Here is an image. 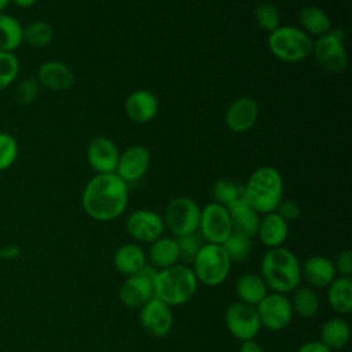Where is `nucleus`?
Returning a JSON list of instances; mask_svg holds the SVG:
<instances>
[{"label": "nucleus", "mask_w": 352, "mask_h": 352, "mask_svg": "<svg viewBox=\"0 0 352 352\" xmlns=\"http://www.w3.org/2000/svg\"><path fill=\"white\" fill-rule=\"evenodd\" d=\"M140 323L154 337H165L173 327L172 308L164 301L153 297L140 308Z\"/></svg>", "instance_id": "ddd939ff"}, {"label": "nucleus", "mask_w": 352, "mask_h": 352, "mask_svg": "<svg viewBox=\"0 0 352 352\" xmlns=\"http://www.w3.org/2000/svg\"><path fill=\"white\" fill-rule=\"evenodd\" d=\"M258 118V106L254 99L242 96L235 99L226 111V125L234 133L252 129Z\"/></svg>", "instance_id": "dca6fc26"}, {"label": "nucleus", "mask_w": 352, "mask_h": 352, "mask_svg": "<svg viewBox=\"0 0 352 352\" xmlns=\"http://www.w3.org/2000/svg\"><path fill=\"white\" fill-rule=\"evenodd\" d=\"M312 37L297 26H279L268 36V48L271 54L283 62H302L312 54Z\"/></svg>", "instance_id": "39448f33"}, {"label": "nucleus", "mask_w": 352, "mask_h": 352, "mask_svg": "<svg viewBox=\"0 0 352 352\" xmlns=\"http://www.w3.org/2000/svg\"><path fill=\"white\" fill-rule=\"evenodd\" d=\"M327 287V301L330 307L341 315H349L352 312V278L336 276Z\"/></svg>", "instance_id": "393cba45"}, {"label": "nucleus", "mask_w": 352, "mask_h": 352, "mask_svg": "<svg viewBox=\"0 0 352 352\" xmlns=\"http://www.w3.org/2000/svg\"><path fill=\"white\" fill-rule=\"evenodd\" d=\"M113 263L120 274L131 276L138 274L147 264V257L139 245L125 243L116 250Z\"/></svg>", "instance_id": "5701e85b"}, {"label": "nucleus", "mask_w": 352, "mask_h": 352, "mask_svg": "<svg viewBox=\"0 0 352 352\" xmlns=\"http://www.w3.org/2000/svg\"><path fill=\"white\" fill-rule=\"evenodd\" d=\"M11 0H0V12H4L6 8L10 6Z\"/></svg>", "instance_id": "c03bdc74"}, {"label": "nucleus", "mask_w": 352, "mask_h": 352, "mask_svg": "<svg viewBox=\"0 0 352 352\" xmlns=\"http://www.w3.org/2000/svg\"><path fill=\"white\" fill-rule=\"evenodd\" d=\"M162 219L175 236L194 234L199 228L201 208L192 198L176 197L166 205Z\"/></svg>", "instance_id": "6e6552de"}, {"label": "nucleus", "mask_w": 352, "mask_h": 352, "mask_svg": "<svg viewBox=\"0 0 352 352\" xmlns=\"http://www.w3.org/2000/svg\"><path fill=\"white\" fill-rule=\"evenodd\" d=\"M245 201L258 213L275 212L283 199V179L274 166H260L252 172L243 186Z\"/></svg>", "instance_id": "7ed1b4c3"}, {"label": "nucleus", "mask_w": 352, "mask_h": 352, "mask_svg": "<svg viewBox=\"0 0 352 352\" xmlns=\"http://www.w3.org/2000/svg\"><path fill=\"white\" fill-rule=\"evenodd\" d=\"M261 327L270 331H280L286 329L293 319V308L290 298L282 293L267 294L256 305Z\"/></svg>", "instance_id": "9b49d317"}, {"label": "nucleus", "mask_w": 352, "mask_h": 352, "mask_svg": "<svg viewBox=\"0 0 352 352\" xmlns=\"http://www.w3.org/2000/svg\"><path fill=\"white\" fill-rule=\"evenodd\" d=\"M289 235V226L276 212L265 213L260 217L257 236L267 248H279Z\"/></svg>", "instance_id": "4be33fe9"}, {"label": "nucleus", "mask_w": 352, "mask_h": 352, "mask_svg": "<svg viewBox=\"0 0 352 352\" xmlns=\"http://www.w3.org/2000/svg\"><path fill=\"white\" fill-rule=\"evenodd\" d=\"M238 352H264V351H263L261 345L257 341L246 340V341L241 342Z\"/></svg>", "instance_id": "79ce46f5"}, {"label": "nucleus", "mask_w": 352, "mask_h": 352, "mask_svg": "<svg viewBox=\"0 0 352 352\" xmlns=\"http://www.w3.org/2000/svg\"><path fill=\"white\" fill-rule=\"evenodd\" d=\"M126 232L138 242L151 243L165 231V223L161 214L150 209H138L132 212L125 223Z\"/></svg>", "instance_id": "f8f14e48"}, {"label": "nucleus", "mask_w": 352, "mask_h": 352, "mask_svg": "<svg viewBox=\"0 0 352 352\" xmlns=\"http://www.w3.org/2000/svg\"><path fill=\"white\" fill-rule=\"evenodd\" d=\"M23 43V25L11 14L0 12V51L14 52Z\"/></svg>", "instance_id": "c85d7f7f"}, {"label": "nucleus", "mask_w": 352, "mask_h": 352, "mask_svg": "<svg viewBox=\"0 0 352 352\" xmlns=\"http://www.w3.org/2000/svg\"><path fill=\"white\" fill-rule=\"evenodd\" d=\"M275 212L285 220V221H294L300 217V206L297 205V202L292 201V199H282L279 202V205L276 206Z\"/></svg>", "instance_id": "58836bf2"}, {"label": "nucleus", "mask_w": 352, "mask_h": 352, "mask_svg": "<svg viewBox=\"0 0 352 352\" xmlns=\"http://www.w3.org/2000/svg\"><path fill=\"white\" fill-rule=\"evenodd\" d=\"M120 301L128 308H142L154 297L153 282L140 274L128 276L120 287Z\"/></svg>", "instance_id": "6ab92c4d"}, {"label": "nucleus", "mask_w": 352, "mask_h": 352, "mask_svg": "<svg viewBox=\"0 0 352 352\" xmlns=\"http://www.w3.org/2000/svg\"><path fill=\"white\" fill-rule=\"evenodd\" d=\"M151 162L150 151L140 144L126 147L118 158L116 173L125 182L133 183L140 180L148 170Z\"/></svg>", "instance_id": "4468645a"}, {"label": "nucleus", "mask_w": 352, "mask_h": 352, "mask_svg": "<svg viewBox=\"0 0 352 352\" xmlns=\"http://www.w3.org/2000/svg\"><path fill=\"white\" fill-rule=\"evenodd\" d=\"M254 21L260 29L271 33L280 26V12L272 3H260L254 10Z\"/></svg>", "instance_id": "c9c22d12"}, {"label": "nucleus", "mask_w": 352, "mask_h": 352, "mask_svg": "<svg viewBox=\"0 0 352 352\" xmlns=\"http://www.w3.org/2000/svg\"><path fill=\"white\" fill-rule=\"evenodd\" d=\"M351 340V327L341 318H330L320 327V342L330 351L344 348Z\"/></svg>", "instance_id": "bb28decb"}, {"label": "nucleus", "mask_w": 352, "mask_h": 352, "mask_svg": "<svg viewBox=\"0 0 352 352\" xmlns=\"http://www.w3.org/2000/svg\"><path fill=\"white\" fill-rule=\"evenodd\" d=\"M318 65L330 73H340L348 65L345 34L341 29H331L314 41L312 54Z\"/></svg>", "instance_id": "0eeeda50"}, {"label": "nucleus", "mask_w": 352, "mask_h": 352, "mask_svg": "<svg viewBox=\"0 0 352 352\" xmlns=\"http://www.w3.org/2000/svg\"><path fill=\"white\" fill-rule=\"evenodd\" d=\"M260 275L274 293H290L301 282V265L296 254L283 246L271 248L263 256Z\"/></svg>", "instance_id": "f03ea898"}, {"label": "nucleus", "mask_w": 352, "mask_h": 352, "mask_svg": "<svg viewBox=\"0 0 352 352\" xmlns=\"http://www.w3.org/2000/svg\"><path fill=\"white\" fill-rule=\"evenodd\" d=\"M128 195V183L117 173H96L82 190L81 205L91 219L111 221L125 212Z\"/></svg>", "instance_id": "f257e3e1"}, {"label": "nucleus", "mask_w": 352, "mask_h": 352, "mask_svg": "<svg viewBox=\"0 0 352 352\" xmlns=\"http://www.w3.org/2000/svg\"><path fill=\"white\" fill-rule=\"evenodd\" d=\"M235 293L241 302L256 307L268 294V287L261 275L246 272L238 278Z\"/></svg>", "instance_id": "b1692460"}, {"label": "nucleus", "mask_w": 352, "mask_h": 352, "mask_svg": "<svg viewBox=\"0 0 352 352\" xmlns=\"http://www.w3.org/2000/svg\"><path fill=\"white\" fill-rule=\"evenodd\" d=\"M337 276L334 263L324 256H312L301 265V278L316 289L327 287Z\"/></svg>", "instance_id": "aec40b11"}, {"label": "nucleus", "mask_w": 352, "mask_h": 352, "mask_svg": "<svg viewBox=\"0 0 352 352\" xmlns=\"http://www.w3.org/2000/svg\"><path fill=\"white\" fill-rule=\"evenodd\" d=\"M40 92V84L36 77H26L21 80L14 89V100L21 106H29L36 100Z\"/></svg>", "instance_id": "4c0bfd02"}, {"label": "nucleus", "mask_w": 352, "mask_h": 352, "mask_svg": "<svg viewBox=\"0 0 352 352\" xmlns=\"http://www.w3.org/2000/svg\"><path fill=\"white\" fill-rule=\"evenodd\" d=\"M198 231L205 242L221 245L232 232L228 209L217 202L205 205L201 209Z\"/></svg>", "instance_id": "1a4fd4ad"}, {"label": "nucleus", "mask_w": 352, "mask_h": 352, "mask_svg": "<svg viewBox=\"0 0 352 352\" xmlns=\"http://www.w3.org/2000/svg\"><path fill=\"white\" fill-rule=\"evenodd\" d=\"M124 110L131 121L136 124H146L157 116L158 99L148 89H136L125 99Z\"/></svg>", "instance_id": "a211bd4d"}, {"label": "nucleus", "mask_w": 352, "mask_h": 352, "mask_svg": "<svg viewBox=\"0 0 352 352\" xmlns=\"http://www.w3.org/2000/svg\"><path fill=\"white\" fill-rule=\"evenodd\" d=\"M197 287L198 280L192 268L182 263L158 270L153 280L154 297L169 307H177L190 301Z\"/></svg>", "instance_id": "20e7f679"}, {"label": "nucleus", "mask_w": 352, "mask_h": 352, "mask_svg": "<svg viewBox=\"0 0 352 352\" xmlns=\"http://www.w3.org/2000/svg\"><path fill=\"white\" fill-rule=\"evenodd\" d=\"M333 263H334L336 272L340 274V276H351V274H352V252L349 249L341 250Z\"/></svg>", "instance_id": "ea45409f"}, {"label": "nucleus", "mask_w": 352, "mask_h": 352, "mask_svg": "<svg viewBox=\"0 0 352 352\" xmlns=\"http://www.w3.org/2000/svg\"><path fill=\"white\" fill-rule=\"evenodd\" d=\"M36 1H37V0H11V3L16 4V6L21 7V8H29V7H32Z\"/></svg>", "instance_id": "37998d69"}, {"label": "nucleus", "mask_w": 352, "mask_h": 352, "mask_svg": "<svg viewBox=\"0 0 352 352\" xmlns=\"http://www.w3.org/2000/svg\"><path fill=\"white\" fill-rule=\"evenodd\" d=\"M221 246L226 250L231 263L245 261L249 257L252 250L250 238L235 231L231 232V235L221 243Z\"/></svg>", "instance_id": "473e14b6"}, {"label": "nucleus", "mask_w": 352, "mask_h": 352, "mask_svg": "<svg viewBox=\"0 0 352 352\" xmlns=\"http://www.w3.org/2000/svg\"><path fill=\"white\" fill-rule=\"evenodd\" d=\"M19 154L16 139L8 132H0V172L10 169Z\"/></svg>", "instance_id": "e433bc0d"}, {"label": "nucleus", "mask_w": 352, "mask_h": 352, "mask_svg": "<svg viewBox=\"0 0 352 352\" xmlns=\"http://www.w3.org/2000/svg\"><path fill=\"white\" fill-rule=\"evenodd\" d=\"M54 28L45 21H33L23 26V43L33 48H44L54 40Z\"/></svg>", "instance_id": "7c9ffc66"}, {"label": "nucleus", "mask_w": 352, "mask_h": 352, "mask_svg": "<svg viewBox=\"0 0 352 352\" xmlns=\"http://www.w3.org/2000/svg\"><path fill=\"white\" fill-rule=\"evenodd\" d=\"M228 209L232 231L243 234L249 238L257 235L258 224H260V214L243 199L235 201L234 204L226 206Z\"/></svg>", "instance_id": "412c9836"}, {"label": "nucleus", "mask_w": 352, "mask_h": 352, "mask_svg": "<svg viewBox=\"0 0 352 352\" xmlns=\"http://www.w3.org/2000/svg\"><path fill=\"white\" fill-rule=\"evenodd\" d=\"M224 322L230 334L239 341L254 340L261 329L256 307L241 301L228 305L224 314Z\"/></svg>", "instance_id": "9d476101"}, {"label": "nucleus", "mask_w": 352, "mask_h": 352, "mask_svg": "<svg viewBox=\"0 0 352 352\" xmlns=\"http://www.w3.org/2000/svg\"><path fill=\"white\" fill-rule=\"evenodd\" d=\"M19 59L14 52L0 51V92L11 87L19 74Z\"/></svg>", "instance_id": "f704fd0d"}, {"label": "nucleus", "mask_w": 352, "mask_h": 352, "mask_svg": "<svg viewBox=\"0 0 352 352\" xmlns=\"http://www.w3.org/2000/svg\"><path fill=\"white\" fill-rule=\"evenodd\" d=\"M120 154L117 144L107 136L92 139L87 148L88 164L96 173H116Z\"/></svg>", "instance_id": "2eb2a0df"}, {"label": "nucleus", "mask_w": 352, "mask_h": 352, "mask_svg": "<svg viewBox=\"0 0 352 352\" xmlns=\"http://www.w3.org/2000/svg\"><path fill=\"white\" fill-rule=\"evenodd\" d=\"M148 260L155 268H168L179 263V250L175 238L160 236L150 243Z\"/></svg>", "instance_id": "a878e982"}, {"label": "nucleus", "mask_w": 352, "mask_h": 352, "mask_svg": "<svg viewBox=\"0 0 352 352\" xmlns=\"http://www.w3.org/2000/svg\"><path fill=\"white\" fill-rule=\"evenodd\" d=\"M175 239H176L177 250H179V261H182V264H186V265L192 264L198 252L201 250V248L205 243L201 234L199 232L187 234V235L176 236Z\"/></svg>", "instance_id": "72a5a7b5"}, {"label": "nucleus", "mask_w": 352, "mask_h": 352, "mask_svg": "<svg viewBox=\"0 0 352 352\" xmlns=\"http://www.w3.org/2000/svg\"><path fill=\"white\" fill-rule=\"evenodd\" d=\"M213 202H217L223 206H228L234 204L235 201L243 199V186L239 183H235L230 179H220L213 184L212 188Z\"/></svg>", "instance_id": "2f4dec72"}, {"label": "nucleus", "mask_w": 352, "mask_h": 352, "mask_svg": "<svg viewBox=\"0 0 352 352\" xmlns=\"http://www.w3.org/2000/svg\"><path fill=\"white\" fill-rule=\"evenodd\" d=\"M191 268L198 282L206 286H219L230 274L231 260L221 245L205 242Z\"/></svg>", "instance_id": "423d86ee"}, {"label": "nucleus", "mask_w": 352, "mask_h": 352, "mask_svg": "<svg viewBox=\"0 0 352 352\" xmlns=\"http://www.w3.org/2000/svg\"><path fill=\"white\" fill-rule=\"evenodd\" d=\"M297 352H331L327 346H324L320 341H307L304 342Z\"/></svg>", "instance_id": "a19ab883"}, {"label": "nucleus", "mask_w": 352, "mask_h": 352, "mask_svg": "<svg viewBox=\"0 0 352 352\" xmlns=\"http://www.w3.org/2000/svg\"><path fill=\"white\" fill-rule=\"evenodd\" d=\"M36 78L41 87L55 92L67 91L74 84L73 70L66 63L55 59L41 63Z\"/></svg>", "instance_id": "f3484780"}, {"label": "nucleus", "mask_w": 352, "mask_h": 352, "mask_svg": "<svg viewBox=\"0 0 352 352\" xmlns=\"http://www.w3.org/2000/svg\"><path fill=\"white\" fill-rule=\"evenodd\" d=\"M298 19L301 29L311 37H320L331 30V21L326 11L315 6H307L300 10Z\"/></svg>", "instance_id": "cd10ccee"}, {"label": "nucleus", "mask_w": 352, "mask_h": 352, "mask_svg": "<svg viewBox=\"0 0 352 352\" xmlns=\"http://www.w3.org/2000/svg\"><path fill=\"white\" fill-rule=\"evenodd\" d=\"M290 304H292L293 312H296L301 318L309 319L318 314L320 301L318 294L311 287L301 286L293 290Z\"/></svg>", "instance_id": "c756f323"}]
</instances>
